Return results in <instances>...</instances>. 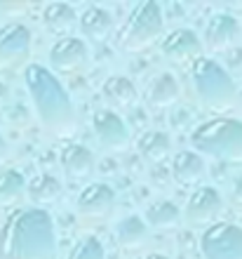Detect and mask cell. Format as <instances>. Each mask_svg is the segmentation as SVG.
I'll list each match as a JSON object with an SVG mask.
<instances>
[{
  "label": "cell",
  "instance_id": "obj_13",
  "mask_svg": "<svg viewBox=\"0 0 242 259\" xmlns=\"http://www.w3.org/2000/svg\"><path fill=\"white\" fill-rule=\"evenodd\" d=\"M240 38V24L233 14L216 12L205 26V45L212 52H226Z\"/></svg>",
  "mask_w": 242,
  "mask_h": 259
},
{
  "label": "cell",
  "instance_id": "obj_4",
  "mask_svg": "<svg viewBox=\"0 0 242 259\" xmlns=\"http://www.w3.org/2000/svg\"><path fill=\"white\" fill-rule=\"evenodd\" d=\"M190 146L198 156H209L226 163H242V120L212 118L195 125L190 132Z\"/></svg>",
  "mask_w": 242,
  "mask_h": 259
},
{
  "label": "cell",
  "instance_id": "obj_25",
  "mask_svg": "<svg viewBox=\"0 0 242 259\" xmlns=\"http://www.w3.org/2000/svg\"><path fill=\"white\" fill-rule=\"evenodd\" d=\"M66 259H106V252H104V245L99 243V238L82 236L75 240V245L71 247Z\"/></svg>",
  "mask_w": 242,
  "mask_h": 259
},
{
  "label": "cell",
  "instance_id": "obj_14",
  "mask_svg": "<svg viewBox=\"0 0 242 259\" xmlns=\"http://www.w3.org/2000/svg\"><path fill=\"white\" fill-rule=\"evenodd\" d=\"M78 26L82 35L92 42H106L113 33V14L101 5H89L78 17Z\"/></svg>",
  "mask_w": 242,
  "mask_h": 259
},
{
  "label": "cell",
  "instance_id": "obj_3",
  "mask_svg": "<svg viewBox=\"0 0 242 259\" xmlns=\"http://www.w3.org/2000/svg\"><path fill=\"white\" fill-rule=\"evenodd\" d=\"M190 82L200 104L209 111H230L237 102V85L219 62L200 57L188 68Z\"/></svg>",
  "mask_w": 242,
  "mask_h": 259
},
{
  "label": "cell",
  "instance_id": "obj_15",
  "mask_svg": "<svg viewBox=\"0 0 242 259\" xmlns=\"http://www.w3.org/2000/svg\"><path fill=\"white\" fill-rule=\"evenodd\" d=\"M115 240L122 250L127 252H139L151 243V229L146 226L139 214H127L115 226Z\"/></svg>",
  "mask_w": 242,
  "mask_h": 259
},
{
  "label": "cell",
  "instance_id": "obj_2",
  "mask_svg": "<svg viewBox=\"0 0 242 259\" xmlns=\"http://www.w3.org/2000/svg\"><path fill=\"white\" fill-rule=\"evenodd\" d=\"M24 82L40 125L57 139H68L78 130V113L61 80L42 64H28L24 68Z\"/></svg>",
  "mask_w": 242,
  "mask_h": 259
},
{
  "label": "cell",
  "instance_id": "obj_26",
  "mask_svg": "<svg viewBox=\"0 0 242 259\" xmlns=\"http://www.w3.org/2000/svg\"><path fill=\"white\" fill-rule=\"evenodd\" d=\"M233 198H235V203L242 205V172L235 177V182H233Z\"/></svg>",
  "mask_w": 242,
  "mask_h": 259
},
{
  "label": "cell",
  "instance_id": "obj_9",
  "mask_svg": "<svg viewBox=\"0 0 242 259\" xmlns=\"http://www.w3.org/2000/svg\"><path fill=\"white\" fill-rule=\"evenodd\" d=\"M223 210V196L219 193V189L214 186H200L190 193L183 217L188 219V224L195 226H205V224H214L216 217Z\"/></svg>",
  "mask_w": 242,
  "mask_h": 259
},
{
  "label": "cell",
  "instance_id": "obj_10",
  "mask_svg": "<svg viewBox=\"0 0 242 259\" xmlns=\"http://www.w3.org/2000/svg\"><path fill=\"white\" fill-rule=\"evenodd\" d=\"M162 55L174 64H193L202 57V40L193 28H174L160 42Z\"/></svg>",
  "mask_w": 242,
  "mask_h": 259
},
{
  "label": "cell",
  "instance_id": "obj_17",
  "mask_svg": "<svg viewBox=\"0 0 242 259\" xmlns=\"http://www.w3.org/2000/svg\"><path fill=\"white\" fill-rule=\"evenodd\" d=\"M179 95H181L179 80L169 71L158 73L146 88V102L151 106H155V109H169V106H174L179 102Z\"/></svg>",
  "mask_w": 242,
  "mask_h": 259
},
{
  "label": "cell",
  "instance_id": "obj_1",
  "mask_svg": "<svg viewBox=\"0 0 242 259\" xmlns=\"http://www.w3.org/2000/svg\"><path fill=\"white\" fill-rule=\"evenodd\" d=\"M0 259H57V231L50 212L14 210L0 226Z\"/></svg>",
  "mask_w": 242,
  "mask_h": 259
},
{
  "label": "cell",
  "instance_id": "obj_19",
  "mask_svg": "<svg viewBox=\"0 0 242 259\" xmlns=\"http://www.w3.org/2000/svg\"><path fill=\"white\" fill-rule=\"evenodd\" d=\"M172 175L181 186H195L205 175V160L195 151H181V153L174 156Z\"/></svg>",
  "mask_w": 242,
  "mask_h": 259
},
{
  "label": "cell",
  "instance_id": "obj_11",
  "mask_svg": "<svg viewBox=\"0 0 242 259\" xmlns=\"http://www.w3.org/2000/svg\"><path fill=\"white\" fill-rule=\"evenodd\" d=\"M89 48L82 38H73V35H64L52 45L50 50V64L57 73H73L80 71L87 64Z\"/></svg>",
  "mask_w": 242,
  "mask_h": 259
},
{
  "label": "cell",
  "instance_id": "obj_27",
  "mask_svg": "<svg viewBox=\"0 0 242 259\" xmlns=\"http://www.w3.org/2000/svg\"><path fill=\"white\" fill-rule=\"evenodd\" d=\"M7 156H10V149H7V142H5V137L0 135V165L7 160Z\"/></svg>",
  "mask_w": 242,
  "mask_h": 259
},
{
  "label": "cell",
  "instance_id": "obj_23",
  "mask_svg": "<svg viewBox=\"0 0 242 259\" xmlns=\"http://www.w3.org/2000/svg\"><path fill=\"white\" fill-rule=\"evenodd\" d=\"M104 97H106L111 104L115 106H122V109H127L132 104L139 99V92H136L134 82L125 78V75H111L106 82H104V88H101Z\"/></svg>",
  "mask_w": 242,
  "mask_h": 259
},
{
  "label": "cell",
  "instance_id": "obj_16",
  "mask_svg": "<svg viewBox=\"0 0 242 259\" xmlns=\"http://www.w3.org/2000/svg\"><path fill=\"white\" fill-rule=\"evenodd\" d=\"M59 163L68 179H85L94 172V153L85 144H66L59 153Z\"/></svg>",
  "mask_w": 242,
  "mask_h": 259
},
{
  "label": "cell",
  "instance_id": "obj_12",
  "mask_svg": "<svg viewBox=\"0 0 242 259\" xmlns=\"http://www.w3.org/2000/svg\"><path fill=\"white\" fill-rule=\"evenodd\" d=\"M75 207L82 217L87 219H104L108 217L115 207V191L113 186L104 184V182H92L78 193Z\"/></svg>",
  "mask_w": 242,
  "mask_h": 259
},
{
  "label": "cell",
  "instance_id": "obj_6",
  "mask_svg": "<svg viewBox=\"0 0 242 259\" xmlns=\"http://www.w3.org/2000/svg\"><path fill=\"white\" fill-rule=\"evenodd\" d=\"M200 250L205 259H242V226L214 222L202 233Z\"/></svg>",
  "mask_w": 242,
  "mask_h": 259
},
{
  "label": "cell",
  "instance_id": "obj_5",
  "mask_svg": "<svg viewBox=\"0 0 242 259\" xmlns=\"http://www.w3.org/2000/svg\"><path fill=\"white\" fill-rule=\"evenodd\" d=\"M162 31H165V14L160 3L141 0L127 14L125 24L115 35V42L122 52H141L160 40Z\"/></svg>",
  "mask_w": 242,
  "mask_h": 259
},
{
  "label": "cell",
  "instance_id": "obj_18",
  "mask_svg": "<svg viewBox=\"0 0 242 259\" xmlns=\"http://www.w3.org/2000/svg\"><path fill=\"white\" fill-rule=\"evenodd\" d=\"M61 193H64L61 182L54 177V175H47V172L33 177L26 184V196L31 198V203H33L35 207H40V210L47 207V205H52V203H57L61 198Z\"/></svg>",
  "mask_w": 242,
  "mask_h": 259
},
{
  "label": "cell",
  "instance_id": "obj_28",
  "mask_svg": "<svg viewBox=\"0 0 242 259\" xmlns=\"http://www.w3.org/2000/svg\"><path fill=\"white\" fill-rule=\"evenodd\" d=\"M7 99H10V90H7V85L3 80H0V109L7 104Z\"/></svg>",
  "mask_w": 242,
  "mask_h": 259
},
{
  "label": "cell",
  "instance_id": "obj_7",
  "mask_svg": "<svg viewBox=\"0 0 242 259\" xmlns=\"http://www.w3.org/2000/svg\"><path fill=\"white\" fill-rule=\"evenodd\" d=\"M31 55V31L28 26L12 21L0 28V71H14Z\"/></svg>",
  "mask_w": 242,
  "mask_h": 259
},
{
  "label": "cell",
  "instance_id": "obj_20",
  "mask_svg": "<svg viewBox=\"0 0 242 259\" xmlns=\"http://www.w3.org/2000/svg\"><path fill=\"white\" fill-rule=\"evenodd\" d=\"M42 24L52 33L68 35L73 31L75 24H78V14H75V10L68 3H52L42 12Z\"/></svg>",
  "mask_w": 242,
  "mask_h": 259
},
{
  "label": "cell",
  "instance_id": "obj_8",
  "mask_svg": "<svg viewBox=\"0 0 242 259\" xmlns=\"http://www.w3.org/2000/svg\"><path fill=\"white\" fill-rule=\"evenodd\" d=\"M92 127H94V135L99 139V144L108 153H122V151H127L129 130L125 125V120L115 111H111V109L96 111L94 118H92Z\"/></svg>",
  "mask_w": 242,
  "mask_h": 259
},
{
  "label": "cell",
  "instance_id": "obj_24",
  "mask_svg": "<svg viewBox=\"0 0 242 259\" xmlns=\"http://www.w3.org/2000/svg\"><path fill=\"white\" fill-rule=\"evenodd\" d=\"M26 196V179L19 170L0 172V207H14Z\"/></svg>",
  "mask_w": 242,
  "mask_h": 259
},
{
  "label": "cell",
  "instance_id": "obj_22",
  "mask_svg": "<svg viewBox=\"0 0 242 259\" xmlns=\"http://www.w3.org/2000/svg\"><path fill=\"white\" fill-rule=\"evenodd\" d=\"M181 222V210L172 200H155L146 210V226L158 231H172Z\"/></svg>",
  "mask_w": 242,
  "mask_h": 259
},
{
  "label": "cell",
  "instance_id": "obj_29",
  "mask_svg": "<svg viewBox=\"0 0 242 259\" xmlns=\"http://www.w3.org/2000/svg\"><path fill=\"white\" fill-rule=\"evenodd\" d=\"M143 259H169L167 254H160V252H151V254H146Z\"/></svg>",
  "mask_w": 242,
  "mask_h": 259
},
{
  "label": "cell",
  "instance_id": "obj_21",
  "mask_svg": "<svg viewBox=\"0 0 242 259\" xmlns=\"http://www.w3.org/2000/svg\"><path fill=\"white\" fill-rule=\"evenodd\" d=\"M136 151H139V156L151 160V163L165 160L172 151V137L167 132H160V130H148L136 139Z\"/></svg>",
  "mask_w": 242,
  "mask_h": 259
}]
</instances>
